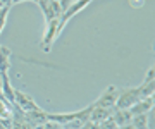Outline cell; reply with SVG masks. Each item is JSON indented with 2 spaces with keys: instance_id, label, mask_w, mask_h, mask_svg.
I'll list each match as a JSON object with an SVG mask.
<instances>
[{
  "instance_id": "cell-14",
  "label": "cell",
  "mask_w": 155,
  "mask_h": 129,
  "mask_svg": "<svg viewBox=\"0 0 155 129\" xmlns=\"http://www.w3.org/2000/svg\"><path fill=\"white\" fill-rule=\"evenodd\" d=\"M127 2H129V5L133 7V9H141L147 0H127Z\"/></svg>"
},
{
  "instance_id": "cell-15",
  "label": "cell",
  "mask_w": 155,
  "mask_h": 129,
  "mask_svg": "<svg viewBox=\"0 0 155 129\" xmlns=\"http://www.w3.org/2000/svg\"><path fill=\"white\" fill-rule=\"evenodd\" d=\"M81 129H98V124L91 122V121H86V122L83 124V127Z\"/></svg>"
},
{
  "instance_id": "cell-6",
  "label": "cell",
  "mask_w": 155,
  "mask_h": 129,
  "mask_svg": "<svg viewBox=\"0 0 155 129\" xmlns=\"http://www.w3.org/2000/svg\"><path fill=\"white\" fill-rule=\"evenodd\" d=\"M152 110H153V96H148V98H143V100L136 102L129 108V112L133 115H143V114H148Z\"/></svg>"
},
{
  "instance_id": "cell-9",
  "label": "cell",
  "mask_w": 155,
  "mask_h": 129,
  "mask_svg": "<svg viewBox=\"0 0 155 129\" xmlns=\"http://www.w3.org/2000/svg\"><path fill=\"white\" fill-rule=\"evenodd\" d=\"M12 114H14V105L0 95V119H12Z\"/></svg>"
},
{
  "instance_id": "cell-2",
  "label": "cell",
  "mask_w": 155,
  "mask_h": 129,
  "mask_svg": "<svg viewBox=\"0 0 155 129\" xmlns=\"http://www.w3.org/2000/svg\"><path fill=\"white\" fill-rule=\"evenodd\" d=\"M14 107H17V108L24 114L35 112V110H40V108H41V107L38 105V102L35 100L29 93L16 90V88H14Z\"/></svg>"
},
{
  "instance_id": "cell-18",
  "label": "cell",
  "mask_w": 155,
  "mask_h": 129,
  "mask_svg": "<svg viewBox=\"0 0 155 129\" xmlns=\"http://www.w3.org/2000/svg\"><path fill=\"white\" fill-rule=\"evenodd\" d=\"M12 5H16V4H21V2H28V0H11Z\"/></svg>"
},
{
  "instance_id": "cell-4",
  "label": "cell",
  "mask_w": 155,
  "mask_h": 129,
  "mask_svg": "<svg viewBox=\"0 0 155 129\" xmlns=\"http://www.w3.org/2000/svg\"><path fill=\"white\" fill-rule=\"evenodd\" d=\"M117 95H119V88L114 86V84H109L105 88V91L93 103H95V107H100V108H116Z\"/></svg>"
},
{
  "instance_id": "cell-1",
  "label": "cell",
  "mask_w": 155,
  "mask_h": 129,
  "mask_svg": "<svg viewBox=\"0 0 155 129\" xmlns=\"http://www.w3.org/2000/svg\"><path fill=\"white\" fill-rule=\"evenodd\" d=\"M91 2H93V0H78L76 4H72L69 9H66V11L62 12L61 19H59V26H57V36H61L62 31H64V28L67 26V23H69L74 16H78L83 9H86Z\"/></svg>"
},
{
  "instance_id": "cell-13",
  "label": "cell",
  "mask_w": 155,
  "mask_h": 129,
  "mask_svg": "<svg viewBox=\"0 0 155 129\" xmlns=\"http://www.w3.org/2000/svg\"><path fill=\"white\" fill-rule=\"evenodd\" d=\"M78 0H59V5H61V11L64 12L66 9H69V7L72 5V4H76Z\"/></svg>"
},
{
  "instance_id": "cell-16",
  "label": "cell",
  "mask_w": 155,
  "mask_h": 129,
  "mask_svg": "<svg viewBox=\"0 0 155 129\" xmlns=\"http://www.w3.org/2000/svg\"><path fill=\"white\" fill-rule=\"evenodd\" d=\"M4 7H12V2L11 0H0V9H4Z\"/></svg>"
},
{
  "instance_id": "cell-10",
  "label": "cell",
  "mask_w": 155,
  "mask_h": 129,
  "mask_svg": "<svg viewBox=\"0 0 155 129\" xmlns=\"http://www.w3.org/2000/svg\"><path fill=\"white\" fill-rule=\"evenodd\" d=\"M9 12H11V7H4V9H0V33L4 31V28H5Z\"/></svg>"
},
{
  "instance_id": "cell-11",
  "label": "cell",
  "mask_w": 155,
  "mask_h": 129,
  "mask_svg": "<svg viewBox=\"0 0 155 129\" xmlns=\"http://www.w3.org/2000/svg\"><path fill=\"white\" fill-rule=\"evenodd\" d=\"M98 129H117V126H116V122H114V119L109 117V119H105V121H102V122L98 124Z\"/></svg>"
},
{
  "instance_id": "cell-3",
  "label": "cell",
  "mask_w": 155,
  "mask_h": 129,
  "mask_svg": "<svg viewBox=\"0 0 155 129\" xmlns=\"http://www.w3.org/2000/svg\"><path fill=\"white\" fill-rule=\"evenodd\" d=\"M140 100H141V96H140L138 86H129V88L119 90L117 102H116V108H131V107Z\"/></svg>"
},
{
  "instance_id": "cell-5",
  "label": "cell",
  "mask_w": 155,
  "mask_h": 129,
  "mask_svg": "<svg viewBox=\"0 0 155 129\" xmlns=\"http://www.w3.org/2000/svg\"><path fill=\"white\" fill-rule=\"evenodd\" d=\"M138 90H140L141 100L148 98V96H153V91H155V69L153 67H150L147 71V76H145L143 83L138 86Z\"/></svg>"
},
{
  "instance_id": "cell-8",
  "label": "cell",
  "mask_w": 155,
  "mask_h": 129,
  "mask_svg": "<svg viewBox=\"0 0 155 129\" xmlns=\"http://www.w3.org/2000/svg\"><path fill=\"white\" fill-rule=\"evenodd\" d=\"M112 114H114V108H100V107H93L91 115H90V121L95 122V124H100L102 121L112 117Z\"/></svg>"
},
{
  "instance_id": "cell-17",
  "label": "cell",
  "mask_w": 155,
  "mask_h": 129,
  "mask_svg": "<svg viewBox=\"0 0 155 129\" xmlns=\"http://www.w3.org/2000/svg\"><path fill=\"white\" fill-rule=\"evenodd\" d=\"M117 129H134L133 124H127V126H122V127H117Z\"/></svg>"
},
{
  "instance_id": "cell-12",
  "label": "cell",
  "mask_w": 155,
  "mask_h": 129,
  "mask_svg": "<svg viewBox=\"0 0 155 129\" xmlns=\"http://www.w3.org/2000/svg\"><path fill=\"white\" fill-rule=\"evenodd\" d=\"M35 129H61V126H59V124H55V122H52V121H47V122L36 126Z\"/></svg>"
},
{
  "instance_id": "cell-7",
  "label": "cell",
  "mask_w": 155,
  "mask_h": 129,
  "mask_svg": "<svg viewBox=\"0 0 155 129\" xmlns=\"http://www.w3.org/2000/svg\"><path fill=\"white\" fill-rule=\"evenodd\" d=\"M112 119H114V122H116L117 127H122V126L131 124V121H133V114L129 112V108H114Z\"/></svg>"
}]
</instances>
